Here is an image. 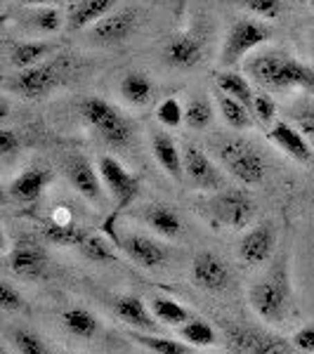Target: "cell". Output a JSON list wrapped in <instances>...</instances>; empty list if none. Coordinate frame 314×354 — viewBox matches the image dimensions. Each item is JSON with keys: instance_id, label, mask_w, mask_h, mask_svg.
Masks as SVG:
<instances>
[{"instance_id": "18", "label": "cell", "mask_w": 314, "mask_h": 354, "mask_svg": "<svg viewBox=\"0 0 314 354\" xmlns=\"http://www.w3.org/2000/svg\"><path fill=\"white\" fill-rule=\"evenodd\" d=\"M274 230L272 225H258L253 230L246 232V236L241 239V245H239V255L241 260H246L248 265H262V262L270 260L272 250H274Z\"/></svg>"}, {"instance_id": "3", "label": "cell", "mask_w": 314, "mask_h": 354, "mask_svg": "<svg viewBox=\"0 0 314 354\" xmlns=\"http://www.w3.org/2000/svg\"><path fill=\"white\" fill-rule=\"evenodd\" d=\"M250 307L265 322H281L286 317L288 307V279H286V267L284 260H279V265L274 267L272 274L267 279L255 283L248 293Z\"/></svg>"}, {"instance_id": "47", "label": "cell", "mask_w": 314, "mask_h": 354, "mask_svg": "<svg viewBox=\"0 0 314 354\" xmlns=\"http://www.w3.org/2000/svg\"><path fill=\"white\" fill-rule=\"evenodd\" d=\"M312 12H314V0H312Z\"/></svg>"}, {"instance_id": "31", "label": "cell", "mask_w": 314, "mask_h": 354, "mask_svg": "<svg viewBox=\"0 0 314 354\" xmlns=\"http://www.w3.org/2000/svg\"><path fill=\"white\" fill-rule=\"evenodd\" d=\"M180 338L192 347H213L218 342V333L210 324L201 322V319H190L180 326Z\"/></svg>"}, {"instance_id": "36", "label": "cell", "mask_w": 314, "mask_h": 354, "mask_svg": "<svg viewBox=\"0 0 314 354\" xmlns=\"http://www.w3.org/2000/svg\"><path fill=\"white\" fill-rule=\"evenodd\" d=\"M10 338H12V345L19 354H50L48 345L41 340V335H36L28 328H15Z\"/></svg>"}, {"instance_id": "30", "label": "cell", "mask_w": 314, "mask_h": 354, "mask_svg": "<svg viewBox=\"0 0 314 354\" xmlns=\"http://www.w3.org/2000/svg\"><path fill=\"white\" fill-rule=\"evenodd\" d=\"M215 85H218V93H225L234 97V100L243 102V104L250 109V104H253V97L255 93L250 90V85L246 78L241 76V73H234V71H225L220 73L218 78H215Z\"/></svg>"}, {"instance_id": "13", "label": "cell", "mask_w": 314, "mask_h": 354, "mask_svg": "<svg viewBox=\"0 0 314 354\" xmlns=\"http://www.w3.org/2000/svg\"><path fill=\"white\" fill-rule=\"evenodd\" d=\"M192 279L198 288L218 293V290H225L230 286L232 274L218 255L203 250V253H196V258L192 262Z\"/></svg>"}, {"instance_id": "12", "label": "cell", "mask_w": 314, "mask_h": 354, "mask_svg": "<svg viewBox=\"0 0 314 354\" xmlns=\"http://www.w3.org/2000/svg\"><path fill=\"white\" fill-rule=\"evenodd\" d=\"M230 340L241 354H300L293 342L274 338V335H262L250 328H232Z\"/></svg>"}, {"instance_id": "40", "label": "cell", "mask_w": 314, "mask_h": 354, "mask_svg": "<svg viewBox=\"0 0 314 354\" xmlns=\"http://www.w3.org/2000/svg\"><path fill=\"white\" fill-rule=\"evenodd\" d=\"M250 111L255 113V118H258L262 125H267L274 121V116H277V102H274L272 95H267V93H255Z\"/></svg>"}, {"instance_id": "33", "label": "cell", "mask_w": 314, "mask_h": 354, "mask_svg": "<svg viewBox=\"0 0 314 354\" xmlns=\"http://www.w3.org/2000/svg\"><path fill=\"white\" fill-rule=\"evenodd\" d=\"M133 340L137 345L147 347L154 354H192V345L180 340H170L163 335H154V333H133Z\"/></svg>"}, {"instance_id": "28", "label": "cell", "mask_w": 314, "mask_h": 354, "mask_svg": "<svg viewBox=\"0 0 314 354\" xmlns=\"http://www.w3.org/2000/svg\"><path fill=\"white\" fill-rule=\"evenodd\" d=\"M62 322H64L68 333L76 335V338H93V335H97V330H100L97 317L90 314L88 310H83V307H71V310H66Z\"/></svg>"}, {"instance_id": "4", "label": "cell", "mask_w": 314, "mask_h": 354, "mask_svg": "<svg viewBox=\"0 0 314 354\" xmlns=\"http://www.w3.org/2000/svg\"><path fill=\"white\" fill-rule=\"evenodd\" d=\"M220 161L225 170H230V175L243 185H260L265 180V158L250 142L241 140V137H232L225 145H220Z\"/></svg>"}, {"instance_id": "9", "label": "cell", "mask_w": 314, "mask_h": 354, "mask_svg": "<svg viewBox=\"0 0 314 354\" xmlns=\"http://www.w3.org/2000/svg\"><path fill=\"white\" fill-rule=\"evenodd\" d=\"M213 215L232 230H246L255 218V203L246 192H222L213 201Z\"/></svg>"}, {"instance_id": "27", "label": "cell", "mask_w": 314, "mask_h": 354, "mask_svg": "<svg viewBox=\"0 0 314 354\" xmlns=\"http://www.w3.org/2000/svg\"><path fill=\"white\" fill-rule=\"evenodd\" d=\"M45 236H48V241H53L57 245H78V248H81L90 234L85 232L81 225H76L73 220L71 222L50 220L48 225H45Z\"/></svg>"}, {"instance_id": "46", "label": "cell", "mask_w": 314, "mask_h": 354, "mask_svg": "<svg viewBox=\"0 0 314 354\" xmlns=\"http://www.w3.org/2000/svg\"><path fill=\"white\" fill-rule=\"evenodd\" d=\"M66 3H71V5H76V3H81V0H66Z\"/></svg>"}, {"instance_id": "45", "label": "cell", "mask_w": 314, "mask_h": 354, "mask_svg": "<svg viewBox=\"0 0 314 354\" xmlns=\"http://www.w3.org/2000/svg\"><path fill=\"white\" fill-rule=\"evenodd\" d=\"M8 111H10L8 97H3V100H0V118H8Z\"/></svg>"}, {"instance_id": "10", "label": "cell", "mask_w": 314, "mask_h": 354, "mask_svg": "<svg viewBox=\"0 0 314 354\" xmlns=\"http://www.w3.org/2000/svg\"><path fill=\"white\" fill-rule=\"evenodd\" d=\"M64 173L71 182V187L81 194L83 198H88L90 203H104V182H102L100 170L93 168V163L85 156H71L64 165Z\"/></svg>"}, {"instance_id": "6", "label": "cell", "mask_w": 314, "mask_h": 354, "mask_svg": "<svg viewBox=\"0 0 314 354\" xmlns=\"http://www.w3.org/2000/svg\"><path fill=\"white\" fill-rule=\"evenodd\" d=\"M97 170H100L107 192L111 194L113 203H116V210L128 208V205L137 198L140 180H137L133 173H128V170L121 165V161L113 158V156H100V161H97Z\"/></svg>"}, {"instance_id": "20", "label": "cell", "mask_w": 314, "mask_h": 354, "mask_svg": "<svg viewBox=\"0 0 314 354\" xmlns=\"http://www.w3.org/2000/svg\"><path fill=\"white\" fill-rule=\"evenodd\" d=\"M151 151L158 165H161L173 180H182V177H185V158H182V151L178 149V145L170 140V135H165V133L154 135Z\"/></svg>"}, {"instance_id": "42", "label": "cell", "mask_w": 314, "mask_h": 354, "mask_svg": "<svg viewBox=\"0 0 314 354\" xmlns=\"http://www.w3.org/2000/svg\"><path fill=\"white\" fill-rule=\"evenodd\" d=\"M21 147V140L15 130L10 128H3L0 130V156L3 158H12Z\"/></svg>"}, {"instance_id": "35", "label": "cell", "mask_w": 314, "mask_h": 354, "mask_svg": "<svg viewBox=\"0 0 314 354\" xmlns=\"http://www.w3.org/2000/svg\"><path fill=\"white\" fill-rule=\"evenodd\" d=\"M81 250H83L85 258L97 262V265H109V262H113V258H116L111 243L107 241L104 236H100V234H93V236L85 239Z\"/></svg>"}, {"instance_id": "22", "label": "cell", "mask_w": 314, "mask_h": 354, "mask_svg": "<svg viewBox=\"0 0 314 354\" xmlns=\"http://www.w3.org/2000/svg\"><path fill=\"white\" fill-rule=\"evenodd\" d=\"M113 5H116V0H81L68 12V28L81 31V28L95 26L97 21L111 12Z\"/></svg>"}, {"instance_id": "26", "label": "cell", "mask_w": 314, "mask_h": 354, "mask_svg": "<svg viewBox=\"0 0 314 354\" xmlns=\"http://www.w3.org/2000/svg\"><path fill=\"white\" fill-rule=\"evenodd\" d=\"M62 24H64V17H62V12L55 5L28 8V12L24 15V26L31 28L33 33H43V36L57 33L62 28Z\"/></svg>"}, {"instance_id": "17", "label": "cell", "mask_w": 314, "mask_h": 354, "mask_svg": "<svg viewBox=\"0 0 314 354\" xmlns=\"http://www.w3.org/2000/svg\"><path fill=\"white\" fill-rule=\"evenodd\" d=\"M270 140L279 147L286 156H290L298 163H312L314 158V147L310 145L305 135L300 133L295 125L290 123H277L270 133Z\"/></svg>"}, {"instance_id": "29", "label": "cell", "mask_w": 314, "mask_h": 354, "mask_svg": "<svg viewBox=\"0 0 314 354\" xmlns=\"http://www.w3.org/2000/svg\"><path fill=\"white\" fill-rule=\"evenodd\" d=\"M218 109L230 128H234V130L250 128V113L253 111H250L243 102L234 100V97L225 95V93H218Z\"/></svg>"}, {"instance_id": "14", "label": "cell", "mask_w": 314, "mask_h": 354, "mask_svg": "<svg viewBox=\"0 0 314 354\" xmlns=\"http://www.w3.org/2000/svg\"><path fill=\"white\" fill-rule=\"evenodd\" d=\"M182 158H185V175L190 177L198 189H222L225 180H222L220 170L210 161L198 147H185L182 149Z\"/></svg>"}, {"instance_id": "16", "label": "cell", "mask_w": 314, "mask_h": 354, "mask_svg": "<svg viewBox=\"0 0 314 354\" xmlns=\"http://www.w3.org/2000/svg\"><path fill=\"white\" fill-rule=\"evenodd\" d=\"M53 170L43 168V165H36V168H28L21 175H17L8 187V194L15 198V201L21 203H33L43 196V192L50 187L53 182Z\"/></svg>"}, {"instance_id": "49", "label": "cell", "mask_w": 314, "mask_h": 354, "mask_svg": "<svg viewBox=\"0 0 314 354\" xmlns=\"http://www.w3.org/2000/svg\"><path fill=\"white\" fill-rule=\"evenodd\" d=\"M5 3H8V0H5Z\"/></svg>"}, {"instance_id": "24", "label": "cell", "mask_w": 314, "mask_h": 354, "mask_svg": "<svg viewBox=\"0 0 314 354\" xmlns=\"http://www.w3.org/2000/svg\"><path fill=\"white\" fill-rule=\"evenodd\" d=\"M118 90H121V95L135 106H147L154 100V83H151V78L142 71L125 73V76L121 78Z\"/></svg>"}, {"instance_id": "25", "label": "cell", "mask_w": 314, "mask_h": 354, "mask_svg": "<svg viewBox=\"0 0 314 354\" xmlns=\"http://www.w3.org/2000/svg\"><path fill=\"white\" fill-rule=\"evenodd\" d=\"M145 222L154 232L161 234L165 239H175V236H180V232H182L180 215L175 213L173 208H168V205H151V208H147Z\"/></svg>"}, {"instance_id": "32", "label": "cell", "mask_w": 314, "mask_h": 354, "mask_svg": "<svg viewBox=\"0 0 314 354\" xmlns=\"http://www.w3.org/2000/svg\"><path fill=\"white\" fill-rule=\"evenodd\" d=\"M151 312L156 317V322L165 324V326H182V324L190 322V312L173 298H154Z\"/></svg>"}, {"instance_id": "44", "label": "cell", "mask_w": 314, "mask_h": 354, "mask_svg": "<svg viewBox=\"0 0 314 354\" xmlns=\"http://www.w3.org/2000/svg\"><path fill=\"white\" fill-rule=\"evenodd\" d=\"M26 8H45V5H55V0H19Z\"/></svg>"}, {"instance_id": "19", "label": "cell", "mask_w": 314, "mask_h": 354, "mask_svg": "<svg viewBox=\"0 0 314 354\" xmlns=\"http://www.w3.org/2000/svg\"><path fill=\"white\" fill-rule=\"evenodd\" d=\"M201 55H203L201 41L194 38L192 33H180V36H175L163 50L165 64L173 68H182V71L196 66L198 62H201Z\"/></svg>"}, {"instance_id": "34", "label": "cell", "mask_w": 314, "mask_h": 354, "mask_svg": "<svg viewBox=\"0 0 314 354\" xmlns=\"http://www.w3.org/2000/svg\"><path fill=\"white\" fill-rule=\"evenodd\" d=\"M213 121V106L205 97H194L190 104L185 106V123L194 130L208 128Z\"/></svg>"}, {"instance_id": "37", "label": "cell", "mask_w": 314, "mask_h": 354, "mask_svg": "<svg viewBox=\"0 0 314 354\" xmlns=\"http://www.w3.org/2000/svg\"><path fill=\"white\" fill-rule=\"evenodd\" d=\"M156 118L165 128H178L185 121V109H182L178 97H165L161 104L156 106Z\"/></svg>"}, {"instance_id": "1", "label": "cell", "mask_w": 314, "mask_h": 354, "mask_svg": "<svg viewBox=\"0 0 314 354\" xmlns=\"http://www.w3.org/2000/svg\"><path fill=\"white\" fill-rule=\"evenodd\" d=\"M248 76L265 90H307L314 93V68L281 53H265L246 64Z\"/></svg>"}, {"instance_id": "21", "label": "cell", "mask_w": 314, "mask_h": 354, "mask_svg": "<svg viewBox=\"0 0 314 354\" xmlns=\"http://www.w3.org/2000/svg\"><path fill=\"white\" fill-rule=\"evenodd\" d=\"M116 314L121 317V322H125L128 326H133L135 330H142V333H154L156 330V322L149 312H147V305L140 298H133V295H123V298H116Z\"/></svg>"}, {"instance_id": "23", "label": "cell", "mask_w": 314, "mask_h": 354, "mask_svg": "<svg viewBox=\"0 0 314 354\" xmlns=\"http://www.w3.org/2000/svg\"><path fill=\"white\" fill-rule=\"evenodd\" d=\"M53 45L43 43V41H24V43H15L10 48V66L21 71V68H31L43 64V59L50 55Z\"/></svg>"}, {"instance_id": "41", "label": "cell", "mask_w": 314, "mask_h": 354, "mask_svg": "<svg viewBox=\"0 0 314 354\" xmlns=\"http://www.w3.org/2000/svg\"><path fill=\"white\" fill-rule=\"evenodd\" d=\"M0 307H3L5 312L24 310V298H21V293L12 286V283H8V281L0 283Z\"/></svg>"}, {"instance_id": "43", "label": "cell", "mask_w": 314, "mask_h": 354, "mask_svg": "<svg viewBox=\"0 0 314 354\" xmlns=\"http://www.w3.org/2000/svg\"><path fill=\"white\" fill-rule=\"evenodd\" d=\"M293 345L298 347L300 352L314 354V324H312V326H302L300 330H295Z\"/></svg>"}, {"instance_id": "5", "label": "cell", "mask_w": 314, "mask_h": 354, "mask_svg": "<svg viewBox=\"0 0 314 354\" xmlns=\"http://www.w3.org/2000/svg\"><path fill=\"white\" fill-rule=\"evenodd\" d=\"M272 36V31L262 21L255 19H239L237 24L230 28L222 45L220 62L225 66H234L243 59L246 55L253 53L255 48H260L262 43H267Z\"/></svg>"}, {"instance_id": "7", "label": "cell", "mask_w": 314, "mask_h": 354, "mask_svg": "<svg viewBox=\"0 0 314 354\" xmlns=\"http://www.w3.org/2000/svg\"><path fill=\"white\" fill-rule=\"evenodd\" d=\"M62 78V66L57 62H43L38 66L21 68L10 78V90H15L17 95L26 97V100H38L45 97L50 90L57 88Z\"/></svg>"}, {"instance_id": "8", "label": "cell", "mask_w": 314, "mask_h": 354, "mask_svg": "<svg viewBox=\"0 0 314 354\" xmlns=\"http://www.w3.org/2000/svg\"><path fill=\"white\" fill-rule=\"evenodd\" d=\"M8 265L12 274L26 281H36L48 274V253L43 245H38L33 239H21L15 243V248L8 255Z\"/></svg>"}, {"instance_id": "11", "label": "cell", "mask_w": 314, "mask_h": 354, "mask_svg": "<svg viewBox=\"0 0 314 354\" xmlns=\"http://www.w3.org/2000/svg\"><path fill=\"white\" fill-rule=\"evenodd\" d=\"M137 24H140V19H137L135 10H116V12H109L104 19L97 21L90 36H93L95 43L118 45L133 36L137 31Z\"/></svg>"}, {"instance_id": "15", "label": "cell", "mask_w": 314, "mask_h": 354, "mask_svg": "<svg viewBox=\"0 0 314 354\" xmlns=\"http://www.w3.org/2000/svg\"><path fill=\"white\" fill-rule=\"evenodd\" d=\"M118 245H121L125 255L135 265L145 267V270H156V267H163L168 262V250L158 241H154L149 236H142V234H128V236H123L118 241Z\"/></svg>"}, {"instance_id": "48", "label": "cell", "mask_w": 314, "mask_h": 354, "mask_svg": "<svg viewBox=\"0 0 314 354\" xmlns=\"http://www.w3.org/2000/svg\"><path fill=\"white\" fill-rule=\"evenodd\" d=\"M64 354H76V352H64Z\"/></svg>"}, {"instance_id": "2", "label": "cell", "mask_w": 314, "mask_h": 354, "mask_svg": "<svg viewBox=\"0 0 314 354\" xmlns=\"http://www.w3.org/2000/svg\"><path fill=\"white\" fill-rule=\"evenodd\" d=\"M81 116L111 149H123L133 142V123L102 97H85L81 102Z\"/></svg>"}, {"instance_id": "38", "label": "cell", "mask_w": 314, "mask_h": 354, "mask_svg": "<svg viewBox=\"0 0 314 354\" xmlns=\"http://www.w3.org/2000/svg\"><path fill=\"white\" fill-rule=\"evenodd\" d=\"M293 123L302 135L310 140V145L314 147V104L312 102H300L293 109Z\"/></svg>"}, {"instance_id": "39", "label": "cell", "mask_w": 314, "mask_h": 354, "mask_svg": "<svg viewBox=\"0 0 314 354\" xmlns=\"http://www.w3.org/2000/svg\"><path fill=\"white\" fill-rule=\"evenodd\" d=\"M239 5L262 19H277L281 12V0H239Z\"/></svg>"}]
</instances>
